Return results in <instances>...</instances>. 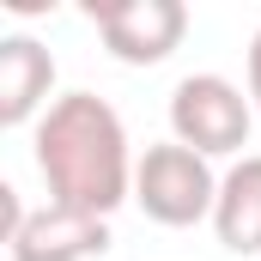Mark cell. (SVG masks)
I'll list each match as a JSON object with an SVG mask.
<instances>
[{
	"label": "cell",
	"instance_id": "cell-7",
	"mask_svg": "<svg viewBox=\"0 0 261 261\" xmlns=\"http://www.w3.org/2000/svg\"><path fill=\"white\" fill-rule=\"evenodd\" d=\"M213 231L231 255L261 261V158H237L219 176V206H213Z\"/></svg>",
	"mask_w": 261,
	"mask_h": 261
},
{
	"label": "cell",
	"instance_id": "cell-2",
	"mask_svg": "<svg viewBox=\"0 0 261 261\" xmlns=\"http://www.w3.org/2000/svg\"><path fill=\"white\" fill-rule=\"evenodd\" d=\"M134 200H140V213H146L152 225H170V231L213 219V206H219L213 158L189 152L182 140L146 146V158H140V170H134Z\"/></svg>",
	"mask_w": 261,
	"mask_h": 261
},
{
	"label": "cell",
	"instance_id": "cell-6",
	"mask_svg": "<svg viewBox=\"0 0 261 261\" xmlns=\"http://www.w3.org/2000/svg\"><path fill=\"white\" fill-rule=\"evenodd\" d=\"M49 91H55V55L37 37H6L0 43V122L6 128H24L31 116L43 122Z\"/></svg>",
	"mask_w": 261,
	"mask_h": 261
},
{
	"label": "cell",
	"instance_id": "cell-8",
	"mask_svg": "<svg viewBox=\"0 0 261 261\" xmlns=\"http://www.w3.org/2000/svg\"><path fill=\"white\" fill-rule=\"evenodd\" d=\"M249 103H255V116H261V31L249 37Z\"/></svg>",
	"mask_w": 261,
	"mask_h": 261
},
{
	"label": "cell",
	"instance_id": "cell-4",
	"mask_svg": "<svg viewBox=\"0 0 261 261\" xmlns=\"http://www.w3.org/2000/svg\"><path fill=\"white\" fill-rule=\"evenodd\" d=\"M91 24L103 31V49L128 67H158L189 31L182 0H91Z\"/></svg>",
	"mask_w": 261,
	"mask_h": 261
},
{
	"label": "cell",
	"instance_id": "cell-5",
	"mask_svg": "<svg viewBox=\"0 0 261 261\" xmlns=\"http://www.w3.org/2000/svg\"><path fill=\"white\" fill-rule=\"evenodd\" d=\"M12 261H91L110 249V219H91V213H79V206H37L24 225H18V237L6 243Z\"/></svg>",
	"mask_w": 261,
	"mask_h": 261
},
{
	"label": "cell",
	"instance_id": "cell-1",
	"mask_svg": "<svg viewBox=\"0 0 261 261\" xmlns=\"http://www.w3.org/2000/svg\"><path fill=\"white\" fill-rule=\"evenodd\" d=\"M37 170L49 182L55 206H79L91 219H110L122 200H134V164L128 158V128L97 91H67L43 110L31 134Z\"/></svg>",
	"mask_w": 261,
	"mask_h": 261
},
{
	"label": "cell",
	"instance_id": "cell-3",
	"mask_svg": "<svg viewBox=\"0 0 261 261\" xmlns=\"http://www.w3.org/2000/svg\"><path fill=\"white\" fill-rule=\"evenodd\" d=\"M255 103L225 79V73H189L170 91V140H182L200 158H231L249 146Z\"/></svg>",
	"mask_w": 261,
	"mask_h": 261
}]
</instances>
